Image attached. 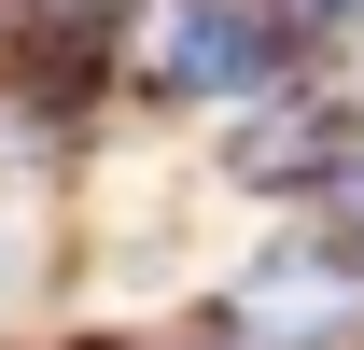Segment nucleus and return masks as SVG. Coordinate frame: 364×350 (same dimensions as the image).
Masks as SVG:
<instances>
[{"label":"nucleus","instance_id":"1","mask_svg":"<svg viewBox=\"0 0 364 350\" xmlns=\"http://www.w3.org/2000/svg\"><path fill=\"white\" fill-rule=\"evenodd\" d=\"M280 43H309V28H294V14H225V0H196V14H154V28H140V70L182 85V98H267Z\"/></svg>","mask_w":364,"mask_h":350},{"label":"nucleus","instance_id":"2","mask_svg":"<svg viewBox=\"0 0 364 350\" xmlns=\"http://www.w3.org/2000/svg\"><path fill=\"white\" fill-rule=\"evenodd\" d=\"M364 140H350V98L309 85V70H280L267 98H238V127H225V169L238 182H336Z\"/></svg>","mask_w":364,"mask_h":350},{"label":"nucleus","instance_id":"4","mask_svg":"<svg viewBox=\"0 0 364 350\" xmlns=\"http://www.w3.org/2000/svg\"><path fill=\"white\" fill-rule=\"evenodd\" d=\"M322 224H336V266H350V253H364V154L322 182Z\"/></svg>","mask_w":364,"mask_h":350},{"label":"nucleus","instance_id":"3","mask_svg":"<svg viewBox=\"0 0 364 350\" xmlns=\"http://www.w3.org/2000/svg\"><path fill=\"white\" fill-rule=\"evenodd\" d=\"M238 350H364V266L267 253L252 280H238Z\"/></svg>","mask_w":364,"mask_h":350}]
</instances>
